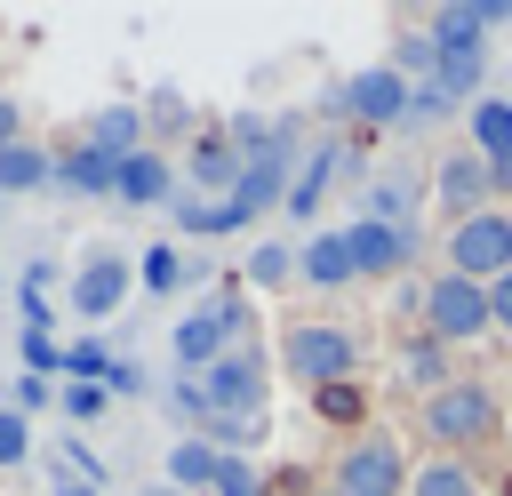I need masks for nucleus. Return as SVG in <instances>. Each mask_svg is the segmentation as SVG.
I'll return each instance as SVG.
<instances>
[{
  "mask_svg": "<svg viewBox=\"0 0 512 496\" xmlns=\"http://www.w3.org/2000/svg\"><path fill=\"white\" fill-rule=\"evenodd\" d=\"M496 424H504V408H496V392H488L480 376H456V384H440V392L424 400V432L440 440V456H448V448L488 440Z\"/></svg>",
  "mask_w": 512,
  "mask_h": 496,
  "instance_id": "nucleus-1",
  "label": "nucleus"
},
{
  "mask_svg": "<svg viewBox=\"0 0 512 496\" xmlns=\"http://www.w3.org/2000/svg\"><path fill=\"white\" fill-rule=\"evenodd\" d=\"M328 488H336V496H408V448L376 424V432L344 440V456H336Z\"/></svg>",
  "mask_w": 512,
  "mask_h": 496,
  "instance_id": "nucleus-2",
  "label": "nucleus"
},
{
  "mask_svg": "<svg viewBox=\"0 0 512 496\" xmlns=\"http://www.w3.org/2000/svg\"><path fill=\"white\" fill-rule=\"evenodd\" d=\"M448 272L456 280H504L512 272V208H480L464 224H448Z\"/></svg>",
  "mask_w": 512,
  "mask_h": 496,
  "instance_id": "nucleus-3",
  "label": "nucleus"
},
{
  "mask_svg": "<svg viewBox=\"0 0 512 496\" xmlns=\"http://www.w3.org/2000/svg\"><path fill=\"white\" fill-rule=\"evenodd\" d=\"M232 336H248V312L224 296V304H200V312H184L176 328H168V352H176V376H208L224 352H232Z\"/></svg>",
  "mask_w": 512,
  "mask_h": 496,
  "instance_id": "nucleus-4",
  "label": "nucleus"
},
{
  "mask_svg": "<svg viewBox=\"0 0 512 496\" xmlns=\"http://www.w3.org/2000/svg\"><path fill=\"white\" fill-rule=\"evenodd\" d=\"M280 360H288L312 392H328V384H344V376L360 368V344H352L336 320H296V328L280 336Z\"/></svg>",
  "mask_w": 512,
  "mask_h": 496,
  "instance_id": "nucleus-5",
  "label": "nucleus"
},
{
  "mask_svg": "<svg viewBox=\"0 0 512 496\" xmlns=\"http://www.w3.org/2000/svg\"><path fill=\"white\" fill-rule=\"evenodd\" d=\"M488 328H496V320H488V288H480V280L440 272V280L424 288V336H440L448 352L472 344V336H488Z\"/></svg>",
  "mask_w": 512,
  "mask_h": 496,
  "instance_id": "nucleus-6",
  "label": "nucleus"
},
{
  "mask_svg": "<svg viewBox=\"0 0 512 496\" xmlns=\"http://www.w3.org/2000/svg\"><path fill=\"white\" fill-rule=\"evenodd\" d=\"M200 384H208V408L216 416H264V352L256 344H232Z\"/></svg>",
  "mask_w": 512,
  "mask_h": 496,
  "instance_id": "nucleus-7",
  "label": "nucleus"
},
{
  "mask_svg": "<svg viewBox=\"0 0 512 496\" xmlns=\"http://www.w3.org/2000/svg\"><path fill=\"white\" fill-rule=\"evenodd\" d=\"M496 24H512L504 0H448V8H432V48L440 56H488Z\"/></svg>",
  "mask_w": 512,
  "mask_h": 496,
  "instance_id": "nucleus-8",
  "label": "nucleus"
},
{
  "mask_svg": "<svg viewBox=\"0 0 512 496\" xmlns=\"http://www.w3.org/2000/svg\"><path fill=\"white\" fill-rule=\"evenodd\" d=\"M128 288H136V264H128V256H112V248H96V256L72 272V288H64V296H72V312H80V320H112V312L128 304Z\"/></svg>",
  "mask_w": 512,
  "mask_h": 496,
  "instance_id": "nucleus-9",
  "label": "nucleus"
},
{
  "mask_svg": "<svg viewBox=\"0 0 512 496\" xmlns=\"http://www.w3.org/2000/svg\"><path fill=\"white\" fill-rule=\"evenodd\" d=\"M240 168H248V152H240L224 128H208V136L184 144V168H176V176H192V200H200V192L232 200V192H240Z\"/></svg>",
  "mask_w": 512,
  "mask_h": 496,
  "instance_id": "nucleus-10",
  "label": "nucleus"
},
{
  "mask_svg": "<svg viewBox=\"0 0 512 496\" xmlns=\"http://www.w3.org/2000/svg\"><path fill=\"white\" fill-rule=\"evenodd\" d=\"M488 192H496V168H488L480 152H456V160H440V176H432V200L448 208V224H464V216L496 208Z\"/></svg>",
  "mask_w": 512,
  "mask_h": 496,
  "instance_id": "nucleus-11",
  "label": "nucleus"
},
{
  "mask_svg": "<svg viewBox=\"0 0 512 496\" xmlns=\"http://www.w3.org/2000/svg\"><path fill=\"white\" fill-rule=\"evenodd\" d=\"M336 96H344V112H352V120H368V128H392V120H408V80H400V72H384V64L352 72Z\"/></svg>",
  "mask_w": 512,
  "mask_h": 496,
  "instance_id": "nucleus-12",
  "label": "nucleus"
},
{
  "mask_svg": "<svg viewBox=\"0 0 512 496\" xmlns=\"http://www.w3.org/2000/svg\"><path fill=\"white\" fill-rule=\"evenodd\" d=\"M344 240H352V272L360 280H376V272H400L408 256H416V224H344Z\"/></svg>",
  "mask_w": 512,
  "mask_h": 496,
  "instance_id": "nucleus-13",
  "label": "nucleus"
},
{
  "mask_svg": "<svg viewBox=\"0 0 512 496\" xmlns=\"http://www.w3.org/2000/svg\"><path fill=\"white\" fill-rule=\"evenodd\" d=\"M112 200H128V208H160V200H176V160L168 152H128L120 160V184H112Z\"/></svg>",
  "mask_w": 512,
  "mask_h": 496,
  "instance_id": "nucleus-14",
  "label": "nucleus"
},
{
  "mask_svg": "<svg viewBox=\"0 0 512 496\" xmlns=\"http://www.w3.org/2000/svg\"><path fill=\"white\" fill-rule=\"evenodd\" d=\"M464 128H472V152L488 160V168H512V96H472L464 104Z\"/></svg>",
  "mask_w": 512,
  "mask_h": 496,
  "instance_id": "nucleus-15",
  "label": "nucleus"
},
{
  "mask_svg": "<svg viewBox=\"0 0 512 496\" xmlns=\"http://www.w3.org/2000/svg\"><path fill=\"white\" fill-rule=\"evenodd\" d=\"M56 184H64V192H88V200H104V192L120 184V160H112V152H96L88 136H72V144L56 152Z\"/></svg>",
  "mask_w": 512,
  "mask_h": 496,
  "instance_id": "nucleus-16",
  "label": "nucleus"
},
{
  "mask_svg": "<svg viewBox=\"0 0 512 496\" xmlns=\"http://www.w3.org/2000/svg\"><path fill=\"white\" fill-rule=\"evenodd\" d=\"M296 280H312V288H352L360 272H352V240L344 232H312L304 248H296Z\"/></svg>",
  "mask_w": 512,
  "mask_h": 496,
  "instance_id": "nucleus-17",
  "label": "nucleus"
},
{
  "mask_svg": "<svg viewBox=\"0 0 512 496\" xmlns=\"http://www.w3.org/2000/svg\"><path fill=\"white\" fill-rule=\"evenodd\" d=\"M96 152H112V160H128V152H144V112L136 104H104V112H88V128H80Z\"/></svg>",
  "mask_w": 512,
  "mask_h": 496,
  "instance_id": "nucleus-18",
  "label": "nucleus"
},
{
  "mask_svg": "<svg viewBox=\"0 0 512 496\" xmlns=\"http://www.w3.org/2000/svg\"><path fill=\"white\" fill-rule=\"evenodd\" d=\"M216 472H224V456H216L200 432L168 440V488H176V496H184V488H192V496H200V488H216Z\"/></svg>",
  "mask_w": 512,
  "mask_h": 496,
  "instance_id": "nucleus-19",
  "label": "nucleus"
},
{
  "mask_svg": "<svg viewBox=\"0 0 512 496\" xmlns=\"http://www.w3.org/2000/svg\"><path fill=\"white\" fill-rule=\"evenodd\" d=\"M176 224H184L192 240H216V232H248L256 216H248L240 200H184V192H176Z\"/></svg>",
  "mask_w": 512,
  "mask_h": 496,
  "instance_id": "nucleus-20",
  "label": "nucleus"
},
{
  "mask_svg": "<svg viewBox=\"0 0 512 496\" xmlns=\"http://www.w3.org/2000/svg\"><path fill=\"white\" fill-rule=\"evenodd\" d=\"M56 184V160L40 152V144H8L0 152V200H16V192H48Z\"/></svg>",
  "mask_w": 512,
  "mask_h": 496,
  "instance_id": "nucleus-21",
  "label": "nucleus"
},
{
  "mask_svg": "<svg viewBox=\"0 0 512 496\" xmlns=\"http://www.w3.org/2000/svg\"><path fill=\"white\" fill-rule=\"evenodd\" d=\"M408 496H480V480L464 472V456H424L408 464Z\"/></svg>",
  "mask_w": 512,
  "mask_h": 496,
  "instance_id": "nucleus-22",
  "label": "nucleus"
},
{
  "mask_svg": "<svg viewBox=\"0 0 512 496\" xmlns=\"http://www.w3.org/2000/svg\"><path fill=\"white\" fill-rule=\"evenodd\" d=\"M400 376H408V384H424V400H432L440 384H456V376H448V344H440V336H416V344L400 352Z\"/></svg>",
  "mask_w": 512,
  "mask_h": 496,
  "instance_id": "nucleus-23",
  "label": "nucleus"
},
{
  "mask_svg": "<svg viewBox=\"0 0 512 496\" xmlns=\"http://www.w3.org/2000/svg\"><path fill=\"white\" fill-rule=\"evenodd\" d=\"M136 288L176 296V288H184V248H168V240H160V248H144V256H136Z\"/></svg>",
  "mask_w": 512,
  "mask_h": 496,
  "instance_id": "nucleus-24",
  "label": "nucleus"
},
{
  "mask_svg": "<svg viewBox=\"0 0 512 496\" xmlns=\"http://www.w3.org/2000/svg\"><path fill=\"white\" fill-rule=\"evenodd\" d=\"M296 280V248L288 240H256V256H248V288H288Z\"/></svg>",
  "mask_w": 512,
  "mask_h": 496,
  "instance_id": "nucleus-25",
  "label": "nucleus"
},
{
  "mask_svg": "<svg viewBox=\"0 0 512 496\" xmlns=\"http://www.w3.org/2000/svg\"><path fill=\"white\" fill-rule=\"evenodd\" d=\"M320 192H328V152H312V160L296 168V184H288V200H280V208H288V216H312V208H320Z\"/></svg>",
  "mask_w": 512,
  "mask_h": 496,
  "instance_id": "nucleus-26",
  "label": "nucleus"
},
{
  "mask_svg": "<svg viewBox=\"0 0 512 496\" xmlns=\"http://www.w3.org/2000/svg\"><path fill=\"white\" fill-rule=\"evenodd\" d=\"M408 208H416V192L400 176H376L368 184V224H408Z\"/></svg>",
  "mask_w": 512,
  "mask_h": 496,
  "instance_id": "nucleus-27",
  "label": "nucleus"
},
{
  "mask_svg": "<svg viewBox=\"0 0 512 496\" xmlns=\"http://www.w3.org/2000/svg\"><path fill=\"white\" fill-rule=\"evenodd\" d=\"M64 376H80V384H104V376H112V352H104V336H72V344H64Z\"/></svg>",
  "mask_w": 512,
  "mask_h": 496,
  "instance_id": "nucleus-28",
  "label": "nucleus"
},
{
  "mask_svg": "<svg viewBox=\"0 0 512 496\" xmlns=\"http://www.w3.org/2000/svg\"><path fill=\"white\" fill-rule=\"evenodd\" d=\"M16 360H24V376H64V344H56V336H40V328H24V336H16Z\"/></svg>",
  "mask_w": 512,
  "mask_h": 496,
  "instance_id": "nucleus-29",
  "label": "nucleus"
},
{
  "mask_svg": "<svg viewBox=\"0 0 512 496\" xmlns=\"http://www.w3.org/2000/svg\"><path fill=\"white\" fill-rule=\"evenodd\" d=\"M448 112H464V104H456L440 80H416V88H408V120H448Z\"/></svg>",
  "mask_w": 512,
  "mask_h": 496,
  "instance_id": "nucleus-30",
  "label": "nucleus"
},
{
  "mask_svg": "<svg viewBox=\"0 0 512 496\" xmlns=\"http://www.w3.org/2000/svg\"><path fill=\"white\" fill-rule=\"evenodd\" d=\"M104 400H112L104 384H64V392H56V408H64L72 424H96V416H104Z\"/></svg>",
  "mask_w": 512,
  "mask_h": 496,
  "instance_id": "nucleus-31",
  "label": "nucleus"
},
{
  "mask_svg": "<svg viewBox=\"0 0 512 496\" xmlns=\"http://www.w3.org/2000/svg\"><path fill=\"white\" fill-rule=\"evenodd\" d=\"M24 456H32V416L0 408V472H8V464H24Z\"/></svg>",
  "mask_w": 512,
  "mask_h": 496,
  "instance_id": "nucleus-32",
  "label": "nucleus"
},
{
  "mask_svg": "<svg viewBox=\"0 0 512 496\" xmlns=\"http://www.w3.org/2000/svg\"><path fill=\"white\" fill-rule=\"evenodd\" d=\"M16 304H24V328H40V336H48V320H56L48 288H16Z\"/></svg>",
  "mask_w": 512,
  "mask_h": 496,
  "instance_id": "nucleus-33",
  "label": "nucleus"
},
{
  "mask_svg": "<svg viewBox=\"0 0 512 496\" xmlns=\"http://www.w3.org/2000/svg\"><path fill=\"white\" fill-rule=\"evenodd\" d=\"M8 408H16V416H32V408H48V376H16V392H8Z\"/></svg>",
  "mask_w": 512,
  "mask_h": 496,
  "instance_id": "nucleus-34",
  "label": "nucleus"
},
{
  "mask_svg": "<svg viewBox=\"0 0 512 496\" xmlns=\"http://www.w3.org/2000/svg\"><path fill=\"white\" fill-rule=\"evenodd\" d=\"M216 496H256V488H248V456H224V472H216Z\"/></svg>",
  "mask_w": 512,
  "mask_h": 496,
  "instance_id": "nucleus-35",
  "label": "nucleus"
},
{
  "mask_svg": "<svg viewBox=\"0 0 512 496\" xmlns=\"http://www.w3.org/2000/svg\"><path fill=\"white\" fill-rule=\"evenodd\" d=\"M488 320L512 336V272H504V280H488Z\"/></svg>",
  "mask_w": 512,
  "mask_h": 496,
  "instance_id": "nucleus-36",
  "label": "nucleus"
},
{
  "mask_svg": "<svg viewBox=\"0 0 512 496\" xmlns=\"http://www.w3.org/2000/svg\"><path fill=\"white\" fill-rule=\"evenodd\" d=\"M144 384H152V376H144V368H120V360H112V376H104V392H128V400H136Z\"/></svg>",
  "mask_w": 512,
  "mask_h": 496,
  "instance_id": "nucleus-37",
  "label": "nucleus"
},
{
  "mask_svg": "<svg viewBox=\"0 0 512 496\" xmlns=\"http://www.w3.org/2000/svg\"><path fill=\"white\" fill-rule=\"evenodd\" d=\"M8 144H24V112L0 96V152H8Z\"/></svg>",
  "mask_w": 512,
  "mask_h": 496,
  "instance_id": "nucleus-38",
  "label": "nucleus"
},
{
  "mask_svg": "<svg viewBox=\"0 0 512 496\" xmlns=\"http://www.w3.org/2000/svg\"><path fill=\"white\" fill-rule=\"evenodd\" d=\"M48 496H104V488H88V480H72V472H56V488Z\"/></svg>",
  "mask_w": 512,
  "mask_h": 496,
  "instance_id": "nucleus-39",
  "label": "nucleus"
},
{
  "mask_svg": "<svg viewBox=\"0 0 512 496\" xmlns=\"http://www.w3.org/2000/svg\"><path fill=\"white\" fill-rule=\"evenodd\" d=\"M496 184H504V192H512V168H496Z\"/></svg>",
  "mask_w": 512,
  "mask_h": 496,
  "instance_id": "nucleus-40",
  "label": "nucleus"
},
{
  "mask_svg": "<svg viewBox=\"0 0 512 496\" xmlns=\"http://www.w3.org/2000/svg\"><path fill=\"white\" fill-rule=\"evenodd\" d=\"M152 496H176V488H152Z\"/></svg>",
  "mask_w": 512,
  "mask_h": 496,
  "instance_id": "nucleus-41",
  "label": "nucleus"
},
{
  "mask_svg": "<svg viewBox=\"0 0 512 496\" xmlns=\"http://www.w3.org/2000/svg\"><path fill=\"white\" fill-rule=\"evenodd\" d=\"M504 352H512V336H504Z\"/></svg>",
  "mask_w": 512,
  "mask_h": 496,
  "instance_id": "nucleus-42",
  "label": "nucleus"
},
{
  "mask_svg": "<svg viewBox=\"0 0 512 496\" xmlns=\"http://www.w3.org/2000/svg\"><path fill=\"white\" fill-rule=\"evenodd\" d=\"M328 496H336V488H328Z\"/></svg>",
  "mask_w": 512,
  "mask_h": 496,
  "instance_id": "nucleus-43",
  "label": "nucleus"
},
{
  "mask_svg": "<svg viewBox=\"0 0 512 496\" xmlns=\"http://www.w3.org/2000/svg\"><path fill=\"white\" fill-rule=\"evenodd\" d=\"M0 288H8V280H0Z\"/></svg>",
  "mask_w": 512,
  "mask_h": 496,
  "instance_id": "nucleus-44",
  "label": "nucleus"
},
{
  "mask_svg": "<svg viewBox=\"0 0 512 496\" xmlns=\"http://www.w3.org/2000/svg\"><path fill=\"white\" fill-rule=\"evenodd\" d=\"M504 424H512V416H504Z\"/></svg>",
  "mask_w": 512,
  "mask_h": 496,
  "instance_id": "nucleus-45",
  "label": "nucleus"
}]
</instances>
